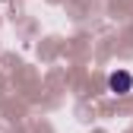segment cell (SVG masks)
Returning <instances> with one entry per match:
<instances>
[{
  "mask_svg": "<svg viewBox=\"0 0 133 133\" xmlns=\"http://www.w3.org/2000/svg\"><path fill=\"white\" fill-rule=\"evenodd\" d=\"M108 89H111L114 95H127V92L133 89V76H130L127 70H114V73L108 76Z\"/></svg>",
  "mask_w": 133,
  "mask_h": 133,
  "instance_id": "cell-1",
  "label": "cell"
}]
</instances>
